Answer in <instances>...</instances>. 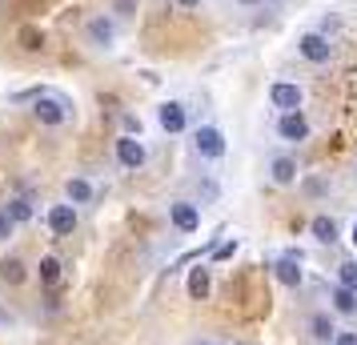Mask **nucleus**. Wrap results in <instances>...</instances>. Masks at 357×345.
<instances>
[{"mask_svg":"<svg viewBox=\"0 0 357 345\" xmlns=\"http://www.w3.org/2000/svg\"><path fill=\"white\" fill-rule=\"evenodd\" d=\"M33 116L45 125V129H61L73 121V100L65 93H52V89H40L33 97Z\"/></svg>","mask_w":357,"mask_h":345,"instance_id":"1","label":"nucleus"},{"mask_svg":"<svg viewBox=\"0 0 357 345\" xmlns=\"http://www.w3.org/2000/svg\"><path fill=\"white\" fill-rule=\"evenodd\" d=\"M193 145L205 161H221V157H225V132L213 129V125H201V129L193 132Z\"/></svg>","mask_w":357,"mask_h":345,"instance_id":"2","label":"nucleus"},{"mask_svg":"<svg viewBox=\"0 0 357 345\" xmlns=\"http://www.w3.org/2000/svg\"><path fill=\"white\" fill-rule=\"evenodd\" d=\"M297 52L305 56L309 65H325V61L333 56V45H329V36H321V33H305L297 40Z\"/></svg>","mask_w":357,"mask_h":345,"instance_id":"3","label":"nucleus"},{"mask_svg":"<svg viewBox=\"0 0 357 345\" xmlns=\"http://www.w3.org/2000/svg\"><path fill=\"white\" fill-rule=\"evenodd\" d=\"M269 100H273V109H281V113H297L301 100H305V93L289 81H277L273 89H269Z\"/></svg>","mask_w":357,"mask_h":345,"instance_id":"4","label":"nucleus"},{"mask_svg":"<svg viewBox=\"0 0 357 345\" xmlns=\"http://www.w3.org/2000/svg\"><path fill=\"white\" fill-rule=\"evenodd\" d=\"M169 221H173L181 233H197L201 229V209H197L193 201H173V205H169Z\"/></svg>","mask_w":357,"mask_h":345,"instance_id":"5","label":"nucleus"},{"mask_svg":"<svg viewBox=\"0 0 357 345\" xmlns=\"http://www.w3.org/2000/svg\"><path fill=\"white\" fill-rule=\"evenodd\" d=\"M145 145H141V141H137V137H129V132H125V137H116V161L125 164V169H141V164H145Z\"/></svg>","mask_w":357,"mask_h":345,"instance_id":"6","label":"nucleus"},{"mask_svg":"<svg viewBox=\"0 0 357 345\" xmlns=\"http://www.w3.org/2000/svg\"><path fill=\"white\" fill-rule=\"evenodd\" d=\"M84 36H89V45H93V49H113V40H116V29H113V20H105V17H93L89 24H84Z\"/></svg>","mask_w":357,"mask_h":345,"instance_id":"7","label":"nucleus"},{"mask_svg":"<svg viewBox=\"0 0 357 345\" xmlns=\"http://www.w3.org/2000/svg\"><path fill=\"white\" fill-rule=\"evenodd\" d=\"M277 137H281V141H305L309 137V121L301 116V109H297V113H281V121H277Z\"/></svg>","mask_w":357,"mask_h":345,"instance_id":"8","label":"nucleus"},{"mask_svg":"<svg viewBox=\"0 0 357 345\" xmlns=\"http://www.w3.org/2000/svg\"><path fill=\"white\" fill-rule=\"evenodd\" d=\"M273 273H277V281H281V285L297 289V285H301V253H297V249H289V253L273 265Z\"/></svg>","mask_w":357,"mask_h":345,"instance_id":"9","label":"nucleus"},{"mask_svg":"<svg viewBox=\"0 0 357 345\" xmlns=\"http://www.w3.org/2000/svg\"><path fill=\"white\" fill-rule=\"evenodd\" d=\"M157 121H161V129H165V132H185V129H189V113H185V105H177V100L161 105Z\"/></svg>","mask_w":357,"mask_h":345,"instance_id":"10","label":"nucleus"},{"mask_svg":"<svg viewBox=\"0 0 357 345\" xmlns=\"http://www.w3.org/2000/svg\"><path fill=\"white\" fill-rule=\"evenodd\" d=\"M49 229L56 237H68V233L77 229V209L73 205H52L49 209Z\"/></svg>","mask_w":357,"mask_h":345,"instance_id":"11","label":"nucleus"},{"mask_svg":"<svg viewBox=\"0 0 357 345\" xmlns=\"http://www.w3.org/2000/svg\"><path fill=\"white\" fill-rule=\"evenodd\" d=\"M213 289V281H209V269L205 265H197V269H189V297L193 301H205Z\"/></svg>","mask_w":357,"mask_h":345,"instance_id":"12","label":"nucleus"},{"mask_svg":"<svg viewBox=\"0 0 357 345\" xmlns=\"http://www.w3.org/2000/svg\"><path fill=\"white\" fill-rule=\"evenodd\" d=\"M309 233H313L321 245H333V241H337V221L321 213V217H313V221H309Z\"/></svg>","mask_w":357,"mask_h":345,"instance_id":"13","label":"nucleus"},{"mask_svg":"<svg viewBox=\"0 0 357 345\" xmlns=\"http://www.w3.org/2000/svg\"><path fill=\"white\" fill-rule=\"evenodd\" d=\"M269 173H273L277 185H293V181H297V161H293V157H273Z\"/></svg>","mask_w":357,"mask_h":345,"instance_id":"14","label":"nucleus"},{"mask_svg":"<svg viewBox=\"0 0 357 345\" xmlns=\"http://www.w3.org/2000/svg\"><path fill=\"white\" fill-rule=\"evenodd\" d=\"M65 193H68V205H89L93 201V185L84 181V177H73L65 185Z\"/></svg>","mask_w":357,"mask_h":345,"instance_id":"15","label":"nucleus"},{"mask_svg":"<svg viewBox=\"0 0 357 345\" xmlns=\"http://www.w3.org/2000/svg\"><path fill=\"white\" fill-rule=\"evenodd\" d=\"M24 277H29V273H24V261H20V257H4V261H0V281L20 285Z\"/></svg>","mask_w":357,"mask_h":345,"instance_id":"16","label":"nucleus"},{"mask_svg":"<svg viewBox=\"0 0 357 345\" xmlns=\"http://www.w3.org/2000/svg\"><path fill=\"white\" fill-rule=\"evenodd\" d=\"M17 40H20V49L24 52H40L45 49V33H40L36 24H24V29L17 33Z\"/></svg>","mask_w":357,"mask_h":345,"instance_id":"17","label":"nucleus"},{"mask_svg":"<svg viewBox=\"0 0 357 345\" xmlns=\"http://www.w3.org/2000/svg\"><path fill=\"white\" fill-rule=\"evenodd\" d=\"M329 301H333V309L337 313H345V317H354L357 313V293H349V289H333V293H329Z\"/></svg>","mask_w":357,"mask_h":345,"instance_id":"18","label":"nucleus"},{"mask_svg":"<svg viewBox=\"0 0 357 345\" xmlns=\"http://www.w3.org/2000/svg\"><path fill=\"white\" fill-rule=\"evenodd\" d=\"M4 213L13 217V225H20V221H33V201H24V197H13L8 205H4Z\"/></svg>","mask_w":357,"mask_h":345,"instance_id":"19","label":"nucleus"},{"mask_svg":"<svg viewBox=\"0 0 357 345\" xmlns=\"http://www.w3.org/2000/svg\"><path fill=\"white\" fill-rule=\"evenodd\" d=\"M61 269H65V265H61V257H40V285H56V281H61Z\"/></svg>","mask_w":357,"mask_h":345,"instance_id":"20","label":"nucleus"},{"mask_svg":"<svg viewBox=\"0 0 357 345\" xmlns=\"http://www.w3.org/2000/svg\"><path fill=\"white\" fill-rule=\"evenodd\" d=\"M309 329H313V337H317V342H329V337L337 333V329H333V321H329L325 313H313V321H309Z\"/></svg>","mask_w":357,"mask_h":345,"instance_id":"21","label":"nucleus"},{"mask_svg":"<svg viewBox=\"0 0 357 345\" xmlns=\"http://www.w3.org/2000/svg\"><path fill=\"white\" fill-rule=\"evenodd\" d=\"M337 285L341 289H349V293H357V261L337 265Z\"/></svg>","mask_w":357,"mask_h":345,"instance_id":"22","label":"nucleus"},{"mask_svg":"<svg viewBox=\"0 0 357 345\" xmlns=\"http://www.w3.org/2000/svg\"><path fill=\"white\" fill-rule=\"evenodd\" d=\"M237 249H241V245H237V237H229V241H217V249H213V261H229Z\"/></svg>","mask_w":357,"mask_h":345,"instance_id":"23","label":"nucleus"},{"mask_svg":"<svg viewBox=\"0 0 357 345\" xmlns=\"http://www.w3.org/2000/svg\"><path fill=\"white\" fill-rule=\"evenodd\" d=\"M13 229H17V225H13V217L0 209V241H8V237H13Z\"/></svg>","mask_w":357,"mask_h":345,"instance_id":"24","label":"nucleus"},{"mask_svg":"<svg viewBox=\"0 0 357 345\" xmlns=\"http://www.w3.org/2000/svg\"><path fill=\"white\" fill-rule=\"evenodd\" d=\"M125 132H129V137H141V121L132 113H125Z\"/></svg>","mask_w":357,"mask_h":345,"instance_id":"25","label":"nucleus"},{"mask_svg":"<svg viewBox=\"0 0 357 345\" xmlns=\"http://www.w3.org/2000/svg\"><path fill=\"white\" fill-rule=\"evenodd\" d=\"M333 345H357V333H349V329L345 333H333Z\"/></svg>","mask_w":357,"mask_h":345,"instance_id":"26","label":"nucleus"},{"mask_svg":"<svg viewBox=\"0 0 357 345\" xmlns=\"http://www.w3.org/2000/svg\"><path fill=\"white\" fill-rule=\"evenodd\" d=\"M181 8H197V4H201V0H177Z\"/></svg>","mask_w":357,"mask_h":345,"instance_id":"27","label":"nucleus"},{"mask_svg":"<svg viewBox=\"0 0 357 345\" xmlns=\"http://www.w3.org/2000/svg\"><path fill=\"white\" fill-rule=\"evenodd\" d=\"M349 241H354V249H357V221H354V229H349Z\"/></svg>","mask_w":357,"mask_h":345,"instance_id":"28","label":"nucleus"},{"mask_svg":"<svg viewBox=\"0 0 357 345\" xmlns=\"http://www.w3.org/2000/svg\"><path fill=\"white\" fill-rule=\"evenodd\" d=\"M8 321H13V317H8V313L0 309V325H8Z\"/></svg>","mask_w":357,"mask_h":345,"instance_id":"29","label":"nucleus"},{"mask_svg":"<svg viewBox=\"0 0 357 345\" xmlns=\"http://www.w3.org/2000/svg\"><path fill=\"white\" fill-rule=\"evenodd\" d=\"M241 4H257V0H241Z\"/></svg>","mask_w":357,"mask_h":345,"instance_id":"30","label":"nucleus"}]
</instances>
